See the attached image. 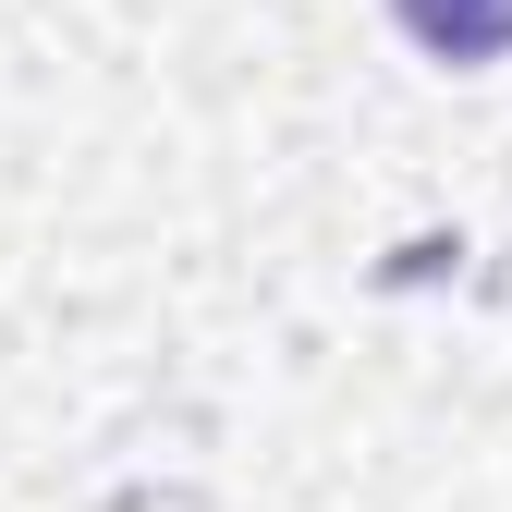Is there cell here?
<instances>
[{
    "label": "cell",
    "mask_w": 512,
    "mask_h": 512,
    "mask_svg": "<svg viewBox=\"0 0 512 512\" xmlns=\"http://www.w3.org/2000/svg\"><path fill=\"white\" fill-rule=\"evenodd\" d=\"M391 25L427 49V61H512V0H391Z\"/></svg>",
    "instance_id": "6da1fadb"
}]
</instances>
